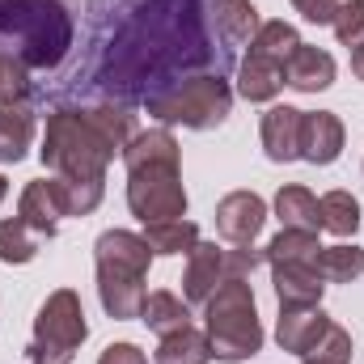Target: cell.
I'll list each match as a JSON object with an SVG mask.
<instances>
[{
  "label": "cell",
  "mask_w": 364,
  "mask_h": 364,
  "mask_svg": "<svg viewBox=\"0 0 364 364\" xmlns=\"http://www.w3.org/2000/svg\"><path fill=\"white\" fill-rule=\"evenodd\" d=\"M144 242L153 255H191L199 246V225L195 220H157V225H144Z\"/></svg>",
  "instance_id": "cell-22"
},
{
  "label": "cell",
  "mask_w": 364,
  "mask_h": 364,
  "mask_svg": "<svg viewBox=\"0 0 364 364\" xmlns=\"http://www.w3.org/2000/svg\"><path fill=\"white\" fill-rule=\"evenodd\" d=\"M352 360V335L343 331V326H326V335L301 356V364H348Z\"/></svg>",
  "instance_id": "cell-28"
},
{
  "label": "cell",
  "mask_w": 364,
  "mask_h": 364,
  "mask_svg": "<svg viewBox=\"0 0 364 364\" xmlns=\"http://www.w3.org/2000/svg\"><path fill=\"white\" fill-rule=\"evenodd\" d=\"M225 250L216 242H199L186 255V272H182V296L186 305H203L220 284H225Z\"/></svg>",
  "instance_id": "cell-12"
},
{
  "label": "cell",
  "mask_w": 364,
  "mask_h": 364,
  "mask_svg": "<svg viewBox=\"0 0 364 364\" xmlns=\"http://www.w3.org/2000/svg\"><path fill=\"white\" fill-rule=\"evenodd\" d=\"M97 364H149V356H144L136 343H110V348L97 356Z\"/></svg>",
  "instance_id": "cell-33"
},
{
  "label": "cell",
  "mask_w": 364,
  "mask_h": 364,
  "mask_svg": "<svg viewBox=\"0 0 364 364\" xmlns=\"http://www.w3.org/2000/svg\"><path fill=\"white\" fill-rule=\"evenodd\" d=\"M272 284L279 305H322V292H326V279L318 275L314 263H275Z\"/></svg>",
  "instance_id": "cell-15"
},
{
  "label": "cell",
  "mask_w": 364,
  "mask_h": 364,
  "mask_svg": "<svg viewBox=\"0 0 364 364\" xmlns=\"http://www.w3.org/2000/svg\"><path fill=\"white\" fill-rule=\"evenodd\" d=\"M4 195H9V182H4V174H0V203H4Z\"/></svg>",
  "instance_id": "cell-35"
},
{
  "label": "cell",
  "mask_w": 364,
  "mask_h": 364,
  "mask_svg": "<svg viewBox=\"0 0 364 364\" xmlns=\"http://www.w3.org/2000/svg\"><path fill=\"white\" fill-rule=\"evenodd\" d=\"M136 136V114L127 106H90L55 110L43 132V166L64 182H106V166L123 157Z\"/></svg>",
  "instance_id": "cell-1"
},
{
  "label": "cell",
  "mask_w": 364,
  "mask_h": 364,
  "mask_svg": "<svg viewBox=\"0 0 364 364\" xmlns=\"http://www.w3.org/2000/svg\"><path fill=\"white\" fill-rule=\"evenodd\" d=\"M318 250H322L318 233H305V229H279L272 242L263 246L267 267H275V263H314Z\"/></svg>",
  "instance_id": "cell-26"
},
{
  "label": "cell",
  "mask_w": 364,
  "mask_h": 364,
  "mask_svg": "<svg viewBox=\"0 0 364 364\" xmlns=\"http://www.w3.org/2000/svg\"><path fill=\"white\" fill-rule=\"evenodd\" d=\"M90 339V322H85V305L73 288H55L34 318V343H30V360L34 364H73L81 343Z\"/></svg>",
  "instance_id": "cell-7"
},
{
  "label": "cell",
  "mask_w": 364,
  "mask_h": 364,
  "mask_svg": "<svg viewBox=\"0 0 364 364\" xmlns=\"http://www.w3.org/2000/svg\"><path fill=\"white\" fill-rule=\"evenodd\" d=\"M153 250L144 233L106 229L93 242V267H97V301L114 322H132L144 309V279H149Z\"/></svg>",
  "instance_id": "cell-3"
},
{
  "label": "cell",
  "mask_w": 364,
  "mask_h": 364,
  "mask_svg": "<svg viewBox=\"0 0 364 364\" xmlns=\"http://www.w3.org/2000/svg\"><path fill=\"white\" fill-rule=\"evenodd\" d=\"M314 267L318 275L326 279V284H352V279H360L364 275V250L352 242H339V246H322L318 250V259H314Z\"/></svg>",
  "instance_id": "cell-24"
},
{
  "label": "cell",
  "mask_w": 364,
  "mask_h": 364,
  "mask_svg": "<svg viewBox=\"0 0 364 364\" xmlns=\"http://www.w3.org/2000/svg\"><path fill=\"white\" fill-rule=\"evenodd\" d=\"M352 73L356 81H364V47H352Z\"/></svg>",
  "instance_id": "cell-34"
},
{
  "label": "cell",
  "mask_w": 364,
  "mask_h": 364,
  "mask_svg": "<svg viewBox=\"0 0 364 364\" xmlns=\"http://www.w3.org/2000/svg\"><path fill=\"white\" fill-rule=\"evenodd\" d=\"M153 360L157 364H208L212 360V343H208L203 331L186 326V331H174V335H161Z\"/></svg>",
  "instance_id": "cell-20"
},
{
  "label": "cell",
  "mask_w": 364,
  "mask_h": 364,
  "mask_svg": "<svg viewBox=\"0 0 364 364\" xmlns=\"http://www.w3.org/2000/svg\"><path fill=\"white\" fill-rule=\"evenodd\" d=\"M203 335L212 343L216 360H250L263 348V326L255 309V288L250 279H225L208 301H203Z\"/></svg>",
  "instance_id": "cell-4"
},
{
  "label": "cell",
  "mask_w": 364,
  "mask_h": 364,
  "mask_svg": "<svg viewBox=\"0 0 364 364\" xmlns=\"http://www.w3.org/2000/svg\"><path fill=\"white\" fill-rule=\"evenodd\" d=\"M292 9L314 26H331L335 13H339V0H292Z\"/></svg>",
  "instance_id": "cell-32"
},
{
  "label": "cell",
  "mask_w": 364,
  "mask_h": 364,
  "mask_svg": "<svg viewBox=\"0 0 364 364\" xmlns=\"http://www.w3.org/2000/svg\"><path fill=\"white\" fill-rule=\"evenodd\" d=\"M263 225H267V203L255 191H229L216 203V233L229 246H255Z\"/></svg>",
  "instance_id": "cell-8"
},
{
  "label": "cell",
  "mask_w": 364,
  "mask_h": 364,
  "mask_svg": "<svg viewBox=\"0 0 364 364\" xmlns=\"http://www.w3.org/2000/svg\"><path fill=\"white\" fill-rule=\"evenodd\" d=\"M17 216L38 233V237H55L60 220L68 216V195H64V182L60 178H34L21 199H17Z\"/></svg>",
  "instance_id": "cell-9"
},
{
  "label": "cell",
  "mask_w": 364,
  "mask_h": 364,
  "mask_svg": "<svg viewBox=\"0 0 364 364\" xmlns=\"http://www.w3.org/2000/svg\"><path fill=\"white\" fill-rule=\"evenodd\" d=\"M233 110V90L229 81L220 77H186L170 90L153 93L149 97V114L161 119V123H182L191 132H208V127H220Z\"/></svg>",
  "instance_id": "cell-6"
},
{
  "label": "cell",
  "mask_w": 364,
  "mask_h": 364,
  "mask_svg": "<svg viewBox=\"0 0 364 364\" xmlns=\"http://www.w3.org/2000/svg\"><path fill=\"white\" fill-rule=\"evenodd\" d=\"M331 318L322 314V305H279V322H275V343L279 352L305 356L322 335H326Z\"/></svg>",
  "instance_id": "cell-11"
},
{
  "label": "cell",
  "mask_w": 364,
  "mask_h": 364,
  "mask_svg": "<svg viewBox=\"0 0 364 364\" xmlns=\"http://www.w3.org/2000/svg\"><path fill=\"white\" fill-rule=\"evenodd\" d=\"M34 132H38V119H34L30 102H9V106H0V166H17V161L30 153Z\"/></svg>",
  "instance_id": "cell-16"
},
{
  "label": "cell",
  "mask_w": 364,
  "mask_h": 364,
  "mask_svg": "<svg viewBox=\"0 0 364 364\" xmlns=\"http://www.w3.org/2000/svg\"><path fill=\"white\" fill-rule=\"evenodd\" d=\"M30 90V68L17 51H0V106L9 102H26Z\"/></svg>",
  "instance_id": "cell-29"
},
{
  "label": "cell",
  "mask_w": 364,
  "mask_h": 364,
  "mask_svg": "<svg viewBox=\"0 0 364 364\" xmlns=\"http://www.w3.org/2000/svg\"><path fill=\"white\" fill-rule=\"evenodd\" d=\"M123 166H127V208L140 225L186 216V186L174 132L166 127L136 132L132 144L123 149Z\"/></svg>",
  "instance_id": "cell-2"
},
{
  "label": "cell",
  "mask_w": 364,
  "mask_h": 364,
  "mask_svg": "<svg viewBox=\"0 0 364 364\" xmlns=\"http://www.w3.org/2000/svg\"><path fill=\"white\" fill-rule=\"evenodd\" d=\"M296 47H301V34H296V26H288V21H263L259 34L250 38V55L267 60L275 68H284Z\"/></svg>",
  "instance_id": "cell-23"
},
{
  "label": "cell",
  "mask_w": 364,
  "mask_h": 364,
  "mask_svg": "<svg viewBox=\"0 0 364 364\" xmlns=\"http://www.w3.org/2000/svg\"><path fill=\"white\" fill-rule=\"evenodd\" d=\"M38 255V233L21 220V216H9L0 220V263L9 267H21Z\"/></svg>",
  "instance_id": "cell-27"
},
{
  "label": "cell",
  "mask_w": 364,
  "mask_h": 364,
  "mask_svg": "<svg viewBox=\"0 0 364 364\" xmlns=\"http://www.w3.org/2000/svg\"><path fill=\"white\" fill-rule=\"evenodd\" d=\"M335 38L352 51V47H364V0H339V13L331 21Z\"/></svg>",
  "instance_id": "cell-30"
},
{
  "label": "cell",
  "mask_w": 364,
  "mask_h": 364,
  "mask_svg": "<svg viewBox=\"0 0 364 364\" xmlns=\"http://www.w3.org/2000/svg\"><path fill=\"white\" fill-rule=\"evenodd\" d=\"M212 21H216V34L229 43V47H242L259 34V9L255 0H212Z\"/></svg>",
  "instance_id": "cell-17"
},
{
  "label": "cell",
  "mask_w": 364,
  "mask_h": 364,
  "mask_svg": "<svg viewBox=\"0 0 364 364\" xmlns=\"http://www.w3.org/2000/svg\"><path fill=\"white\" fill-rule=\"evenodd\" d=\"M343 119L335 110H301V161L309 166H335L343 153Z\"/></svg>",
  "instance_id": "cell-10"
},
{
  "label": "cell",
  "mask_w": 364,
  "mask_h": 364,
  "mask_svg": "<svg viewBox=\"0 0 364 364\" xmlns=\"http://www.w3.org/2000/svg\"><path fill=\"white\" fill-rule=\"evenodd\" d=\"M140 322H144L153 335H174V331H186V326H191V305H186V296H174V292L157 288V292L144 296Z\"/></svg>",
  "instance_id": "cell-19"
},
{
  "label": "cell",
  "mask_w": 364,
  "mask_h": 364,
  "mask_svg": "<svg viewBox=\"0 0 364 364\" xmlns=\"http://www.w3.org/2000/svg\"><path fill=\"white\" fill-rule=\"evenodd\" d=\"M318 216H322V229L335 233V237H352L360 229V199L352 191H326L318 199Z\"/></svg>",
  "instance_id": "cell-25"
},
{
  "label": "cell",
  "mask_w": 364,
  "mask_h": 364,
  "mask_svg": "<svg viewBox=\"0 0 364 364\" xmlns=\"http://www.w3.org/2000/svg\"><path fill=\"white\" fill-rule=\"evenodd\" d=\"M284 90V68H275L259 55H246L237 68V93L246 102H272L275 93Z\"/></svg>",
  "instance_id": "cell-21"
},
{
  "label": "cell",
  "mask_w": 364,
  "mask_h": 364,
  "mask_svg": "<svg viewBox=\"0 0 364 364\" xmlns=\"http://www.w3.org/2000/svg\"><path fill=\"white\" fill-rule=\"evenodd\" d=\"M275 216L284 229H305V233H318L322 229V216H318V195L301 182H288L279 186L275 195Z\"/></svg>",
  "instance_id": "cell-18"
},
{
  "label": "cell",
  "mask_w": 364,
  "mask_h": 364,
  "mask_svg": "<svg viewBox=\"0 0 364 364\" xmlns=\"http://www.w3.org/2000/svg\"><path fill=\"white\" fill-rule=\"evenodd\" d=\"M259 263H267V255L255 250V246H233V250H225V275H229V279H250Z\"/></svg>",
  "instance_id": "cell-31"
},
{
  "label": "cell",
  "mask_w": 364,
  "mask_h": 364,
  "mask_svg": "<svg viewBox=\"0 0 364 364\" xmlns=\"http://www.w3.org/2000/svg\"><path fill=\"white\" fill-rule=\"evenodd\" d=\"M263 153L279 166L301 157V110L296 106H272L263 114Z\"/></svg>",
  "instance_id": "cell-14"
},
{
  "label": "cell",
  "mask_w": 364,
  "mask_h": 364,
  "mask_svg": "<svg viewBox=\"0 0 364 364\" xmlns=\"http://www.w3.org/2000/svg\"><path fill=\"white\" fill-rule=\"evenodd\" d=\"M0 34H17L26 68H55L73 43V21L55 0H0Z\"/></svg>",
  "instance_id": "cell-5"
},
{
  "label": "cell",
  "mask_w": 364,
  "mask_h": 364,
  "mask_svg": "<svg viewBox=\"0 0 364 364\" xmlns=\"http://www.w3.org/2000/svg\"><path fill=\"white\" fill-rule=\"evenodd\" d=\"M284 85H292L296 93H322L335 85V55L322 51V47H309L301 43L288 64H284Z\"/></svg>",
  "instance_id": "cell-13"
}]
</instances>
